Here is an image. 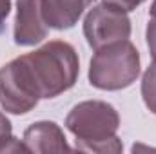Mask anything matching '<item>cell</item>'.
Instances as JSON below:
<instances>
[{
	"mask_svg": "<svg viewBox=\"0 0 156 154\" xmlns=\"http://www.w3.org/2000/svg\"><path fill=\"white\" fill-rule=\"evenodd\" d=\"M149 15H151V18H156V0H153V4H151Z\"/></svg>",
	"mask_w": 156,
	"mask_h": 154,
	"instance_id": "cell-13",
	"label": "cell"
},
{
	"mask_svg": "<svg viewBox=\"0 0 156 154\" xmlns=\"http://www.w3.org/2000/svg\"><path fill=\"white\" fill-rule=\"evenodd\" d=\"M142 98L145 107L156 114V62H153L142 78Z\"/></svg>",
	"mask_w": 156,
	"mask_h": 154,
	"instance_id": "cell-9",
	"label": "cell"
},
{
	"mask_svg": "<svg viewBox=\"0 0 156 154\" xmlns=\"http://www.w3.org/2000/svg\"><path fill=\"white\" fill-rule=\"evenodd\" d=\"M102 2L109 4V5H115V7H120L125 13H129V11H134L138 5H142L145 0H102Z\"/></svg>",
	"mask_w": 156,
	"mask_h": 154,
	"instance_id": "cell-11",
	"label": "cell"
},
{
	"mask_svg": "<svg viewBox=\"0 0 156 154\" xmlns=\"http://www.w3.org/2000/svg\"><path fill=\"white\" fill-rule=\"evenodd\" d=\"M140 76V53L131 40L96 49L89 64V83L100 91H122Z\"/></svg>",
	"mask_w": 156,
	"mask_h": 154,
	"instance_id": "cell-3",
	"label": "cell"
},
{
	"mask_svg": "<svg viewBox=\"0 0 156 154\" xmlns=\"http://www.w3.org/2000/svg\"><path fill=\"white\" fill-rule=\"evenodd\" d=\"M67 131L76 138L78 151L122 152L123 145L116 136L120 114L107 102L87 100L75 105L66 118Z\"/></svg>",
	"mask_w": 156,
	"mask_h": 154,
	"instance_id": "cell-2",
	"label": "cell"
},
{
	"mask_svg": "<svg viewBox=\"0 0 156 154\" xmlns=\"http://www.w3.org/2000/svg\"><path fill=\"white\" fill-rule=\"evenodd\" d=\"M93 0H40V11L47 27L66 31L75 27Z\"/></svg>",
	"mask_w": 156,
	"mask_h": 154,
	"instance_id": "cell-7",
	"label": "cell"
},
{
	"mask_svg": "<svg viewBox=\"0 0 156 154\" xmlns=\"http://www.w3.org/2000/svg\"><path fill=\"white\" fill-rule=\"evenodd\" d=\"M29 152H67L71 151L64 131L55 121H37L24 131L22 138Z\"/></svg>",
	"mask_w": 156,
	"mask_h": 154,
	"instance_id": "cell-6",
	"label": "cell"
},
{
	"mask_svg": "<svg viewBox=\"0 0 156 154\" xmlns=\"http://www.w3.org/2000/svg\"><path fill=\"white\" fill-rule=\"evenodd\" d=\"M9 11H11V0H0V29H2L4 20L7 18Z\"/></svg>",
	"mask_w": 156,
	"mask_h": 154,
	"instance_id": "cell-12",
	"label": "cell"
},
{
	"mask_svg": "<svg viewBox=\"0 0 156 154\" xmlns=\"http://www.w3.org/2000/svg\"><path fill=\"white\" fill-rule=\"evenodd\" d=\"M83 37L91 49H100L104 45L131 37V18L120 7L109 4H98L83 18Z\"/></svg>",
	"mask_w": 156,
	"mask_h": 154,
	"instance_id": "cell-4",
	"label": "cell"
},
{
	"mask_svg": "<svg viewBox=\"0 0 156 154\" xmlns=\"http://www.w3.org/2000/svg\"><path fill=\"white\" fill-rule=\"evenodd\" d=\"M80 75L76 49L64 40H51L33 53L0 67V105L11 114H27L40 100L69 91Z\"/></svg>",
	"mask_w": 156,
	"mask_h": 154,
	"instance_id": "cell-1",
	"label": "cell"
},
{
	"mask_svg": "<svg viewBox=\"0 0 156 154\" xmlns=\"http://www.w3.org/2000/svg\"><path fill=\"white\" fill-rule=\"evenodd\" d=\"M145 37H147V47L151 51V56H153V60L156 62V18H151L149 20Z\"/></svg>",
	"mask_w": 156,
	"mask_h": 154,
	"instance_id": "cell-10",
	"label": "cell"
},
{
	"mask_svg": "<svg viewBox=\"0 0 156 154\" xmlns=\"http://www.w3.org/2000/svg\"><path fill=\"white\" fill-rule=\"evenodd\" d=\"M47 24L40 11V0H18L13 38L16 45L29 47L37 45L47 37Z\"/></svg>",
	"mask_w": 156,
	"mask_h": 154,
	"instance_id": "cell-5",
	"label": "cell"
},
{
	"mask_svg": "<svg viewBox=\"0 0 156 154\" xmlns=\"http://www.w3.org/2000/svg\"><path fill=\"white\" fill-rule=\"evenodd\" d=\"M13 151H27V147L24 145V142H18L13 136V127L11 121L7 120V116L0 113V152H13Z\"/></svg>",
	"mask_w": 156,
	"mask_h": 154,
	"instance_id": "cell-8",
	"label": "cell"
}]
</instances>
